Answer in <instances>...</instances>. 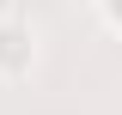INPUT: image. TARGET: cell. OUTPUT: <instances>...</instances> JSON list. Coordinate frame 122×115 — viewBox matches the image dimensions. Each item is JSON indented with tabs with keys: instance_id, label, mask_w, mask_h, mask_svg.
I'll return each instance as SVG.
<instances>
[{
	"instance_id": "1",
	"label": "cell",
	"mask_w": 122,
	"mask_h": 115,
	"mask_svg": "<svg viewBox=\"0 0 122 115\" xmlns=\"http://www.w3.org/2000/svg\"><path fill=\"white\" fill-rule=\"evenodd\" d=\"M116 18H122V0H116Z\"/></svg>"
}]
</instances>
